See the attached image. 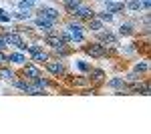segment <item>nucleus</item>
Masks as SVG:
<instances>
[{
    "label": "nucleus",
    "instance_id": "6e6552de",
    "mask_svg": "<svg viewBox=\"0 0 151 134\" xmlns=\"http://www.w3.org/2000/svg\"><path fill=\"white\" fill-rule=\"evenodd\" d=\"M99 38L103 40L105 44H109V46H117V38L113 36V34H109V32H103V30H99Z\"/></svg>",
    "mask_w": 151,
    "mask_h": 134
},
{
    "label": "nucleus",
    "instance_id": "6ab92c4d",
    "mask_svg": "<svg viewBox=\"0 0 151 134\" xmlns=\"http://www.w3.org/2000/svg\"><path fill=\"white\" fill-rule=\"evenodd\" d=\"M119 34H121V36H129V34H131V26H129V24H121V26H119Z\"/></svg>",
    "mask_w": 151,
    "mask_h": 134
},
{
    "label": "nucleus",
    "instance_id": "9b49d317",
    "mask_svg": "<svg viewBox=\"0 0 151 134\" xmlns=\"http://www.w3.org/2000/svg\"><path fill=\"white\" fill-rule=\"evenodd\" d=\"M8 62H14V64H24V62H26V58H24V54H20V52H10Z\"/></svg>",
    "mask_w": 151,
    "mask_h": 134
},
{
    "label": "nucleus",
    "instance_id": "423d86ee",
    "mask_svg": "<svg viewBox=\"0 0 151 134\" xmlns=\"http://www.w3.org/2000/svg\"><path fill=\"white\" fill-rule=\"evenodd\" d=\"M87 52H89L91 56H95V58H101V56L107 54V46L95 42V44H89V46H87Z\"/></svg>",
    "mask_w": 151,
    "mask_h": 134
},
{
    "label": "nucleus",
    "instance_id": "393cba45",
    "mask_svg": "<svg viewBox=\"0 0 151 134\" xmlns=\"http://www.w3.org/2000/svg\"><path fill=\"white\" fill-rule=\"evenodd\" d=\"M0 62H2V64H4V62H8V56H6V54H2V52H0Z\"/></svg>",
    "mask_w": 151,
    "mask_h": 134
},
{
    "label": "nucleus",
    "instance_id": "ddd939ff",
    "mask_svg": "<svg viewBox=\"0 0 151 134\" xmlns=\"http://www.w3.org/2000/svg\"><path fill=\"white\" fill-rule=\"evenodd\" d=\"M127 8L129 10H141V8H143V2H141V0H129L127 2Z\"/></svg>",
    "mask_w": 151,
    "mask_h": 134
},
{
    "label": "nucleus",
    "instance_id": "b1692460",
    "mask_svg": "<svg viewBox=\"0 0 151 134\" xmlns=\"http://www.w3.org/2000/svg\"><path fill=\"white\" fill-rule=\"evenodd\" d=\"M141 2H143V8H145V10H149V6H151V0H141Z\"/></svg>",
    "mask_w": 151,
    "mask_h": 134
},
{
    "label": "nucleus",
    "instance_id": "aec40b11",
    "mask_svg": "<svg viewBox=\"0 0 151 134\" xmlns=\"http://www.w3.org/2000/svg\"><path fill=\"white\" fill-rule=\"evenodd\" d=\"M77 66H79V70H83V72H87V70L91 72V64H87L85 60H79V62H77Z\"/></svg>",
    "mask_w": 151,
    "mask_h": 134
},
{
    "label": "nucleus",
    "instance_id": "4be33fe9",
    "mask_svg": "<svg viewBox=\"0 0 151 134\" xmlns=\"http://www.w3.org/2000/svg\"><path fill=\"white\" fill-rule=\"evenodd\" d=\"M0 20H2V22H10L12 16H10V14H6V12H2V14H0Z\"/></svg>",
    "mask_w": 151,
    "mask_h": 134
},
{
    "label": "nucleus",
    "instance_id": "f8f14e48",
    "mask_svg": "<svg viewBox=\"0 0 151 134\" xmlns=\"http://www.w3.org/2000/svg\"><path fill=\"white\" fill-rule=\"evenodd\" d=\"M109 86H111V88H117V90H121V92H123V90H125V82H123L121 78H113V80H109Z\"/></svg>",
    "mask_w": 151,
    "mask_h": 134
},
{
    "label": "nucleus",
    "instance_id": "20e7f679",
    "mask_svg": "<svg viewBox=\"0 0 151 134\" xmlns=\"http://www.w3.org/2000/svg\"><path fill=\"white\" fill-rule=\"evenodd\" d=\"M26 50L32 54V60H35V62H47V60H48V54H47V52H42V50H40L36 44L26 46Z\"/></svg>",
    "mask_w": 151,
    "mask_h": 134
},
{
    "label": "nucleus",
    "instance_id": "dca6fc26",
    "mask_svg": "<svg viewBox=\"0 0 151 134\" xmlns=\"http://www.w3.org/2000/svg\"><path fill=\"white\" fill-rule=\"evenodd\" d=\"M89 28H91V30H95V32H99V30H103V22H101V20L91 18V20H89Z\"/></svg>",
    "mask_w": 151,
    "mask_h": 134
},
{
    "label": "nucleus",
    "instance_id": "7ed1b4c3",
    "mask_svg": "<svg viewBox=\"0 0 151 134\" xmlns=\"http://www.w3.org/2000/svg\"><path fill=\"white\" fill-rule=\"evenodd\" d=\"M73 14H75L77 18H83V20H91V18L97 16L91 6H83V4H81V6H77V8L73 10Z\"/></svg>",
    "mask_w": 151,
    "mask_h": 134
},
{
    "label": "nucleus",
    "instance_id": "1a4fd4ad",
    "mask_svg": "<svg viewBox=\"0 0 151 134\" xmlns=\"http://www.w3.org/2000/svg\"><path fill=\"white\" fill-rule=\"evenodd\" d=\"M105 6H107V10L109 12H123V2H109V0H105Z\"/></svg>",
    "mask_w": 151,
    "mask_h": 134
},
{
    "label": "nucleus",
    "instance_id": "5701e85b",
    "mask_svg": "<svg viewBox=\"0 0 151 134\" xmlns=\"http://www.w3.org/2000/svg\"><path fill=\"white\" fill-rule=\"evenodd\" d=\"M93 76H95V80H103V72H101V70H95Z\"/></svg>",
    "mask_w": 151,
    "mask_h": 134
},
{
    "label": "nucleus",
    "instance_id": "9d476101",
    "mask_svg": "<svg viewBox=\"0 0 151 134\" xmlns=\"http://www.w3.org/2000/svg\"><path fill=\"white\" fill-rule=\"evenodd\" d=\"M52 24L55 22H50V20H47V18H36V28H42V30H52Z\"/></svg>",
    "mask_w": 151,
    "mask_h": 134
},
{
    "label": "nucleus",
    "instance_id": "4468645a",
    "mask_svg": "<svg viewBox=\"0 0 151 134\" xmlns=\"http://www.w3.org/2000/svg\"><path fill=\"white\" fill-rule=\"evenodd\" d=\"M40 72L36 70L35 66H24V76H28V78H36Z\"/></svg>",
    "mask_w": 151,
    "mask_h": 134
},
{
    "label": "nucleus",
    "instance_id": "2eb2a0df",
    "mask_svg": "<svg viewBox=\"0 0 151 134\" xmlns=\"http://www.w3.org/2000/svg\"><path fill=\"white\" fill-rule=\"evenodd\" d=\"M0 76H2L4 80H10V82L16 78V74H14L12 70H6V68H0Z\"/></svg>",
    "mask_w": 151,
    "mask_h": 134
},
{
    "label": "nucleus",
    "instance_id": "412c9836",
    "mask_svg": "<svg viewBox=\"0 0 151 134\" xmlns=\"http://www.w3.org/2000/svg\"><path fill=\"white\" fill-rule=\"evenodd\" d=\"M147 70V62H141V64H135V72H145Z\"/></svg>",
    "mask_w": 151,
    "mask_h": 134
},
{
    "label": "nucleus",
    "instance_id": "f257e3e1",
    "mask_svg": "<svg viewBox=\"0 0 151 134\" xmlns=\"http://www.w3.org/2000/svg\"><path fill=\"white\" fill-rule=\"evenodd\" d=\"M45 42H47V44H50L52 48H55V50H57V52H60L63 56L67 54V50H65L67 42H65V40H63L60 36H52V34H48L47 38H45Z\"/></svg>",
    "mask_w": 151,
    "mask_h": 134
},
{
    "label": "nucleus",
    "instance_id": "39448f33",
    "mask_svg": "<svg viewBox=\"0 0 151 134\" xmlns=\"http://www.w3.org/2000/svg\"><path fill=\"white\" fill-rule=\"evenodd\" d=\"M38 16H40V18H47V20H50V22H57L60 14H58V10L50 8V6H42V8L38 10Z\"/></svg>",
    "mask_w": 151,
    "mask_h": 134
},
{
    "label": "nucleus",
    "instance_id": "a211bd4d",
    "mask_svg": "<svg viewBox=\"0 0 151 134\" xmlns=\"http://www.w3.org/2000/svg\"><path fill=\"white\" fill-rule=\"evenodd\" d=\"M99 18H101L103 22H111V20H113V12H109V10L99 12Z\"/></svg>",
    "mask_w": 151,
    "mask_h": 134
},
{
    "label": "nucleus",
    "instance_id": "f03ea898",
    "mask_svg": "<svg viewBox=\"0 0 151 134\" xmlns=\"http://www.w3.org/2000/svg\"><path fill=\"white\" fill-rule=\"evenodd\" d=\"M2 38H4L6 46H10V44H12V46H16L18 50H26V44H24V40L20 38V36H18V34H14V32H6L4 36H2Z\"/></svg>",
    "mask_w": 151,
    "mask_h": 134
},
{
    "label": "nucleus",
    "instance_id": "bb28decb",
    "mask_svg": "<svg viewBox=\"0 0 151 134\" xmlns=\"http://www.w3.org/2000/svg\"><path fill=\"white\" fill-rule=\"evenodd\" d=\"M0 14H2V10H0Z\"/></svg>",
    "mask_w": 151,
    "mask_h": 134
},
{
    "label": "nucleus",
    "instance_id": "0eeeda50",
    "mask_svg": "<svg viewBox=\"0 0 151 134\" xmlns=\"http://www.w3.org/2000/svg\"><path fill=\"white\" fill-rule=\"evenodd\" d=\"M47 70L50 72V74L58 76V74H63V72H65V66H63V62H60V60H47Z\"/></svg>",
    "mask_w": 151,
    "mask_h": 134
},
{
    "label": "nucleus",
    "instance_id": "f3484780",
    "mask_svg": "<svg viewBox=\"0 0 151 134\" xmlns=\"http://www.w3.org/2000/svg\"><path fill=\"white\" fill-rule=\"evenodd\" d=\"M65 6H67V10H75L77 6H81V0H65Z\"/></svg>",
    "mask_w": 151,
    "mask_h": 134
},
{
    "label": "nucleus",
    "instance_id": "a878e982",
    "mask_svg": "<svg viewBox=\"0 0 151 134\" xmlns=\"http://www.w3.org/2000/svg\"><path fill=\"white\" fill-rule=\"evenodd\" d=\"M2 48H6V42H4V38L0 36V50H2Z\"/></svg>",
    "mask_w": 151,
    "mask_h": 134
}]
</instances>
